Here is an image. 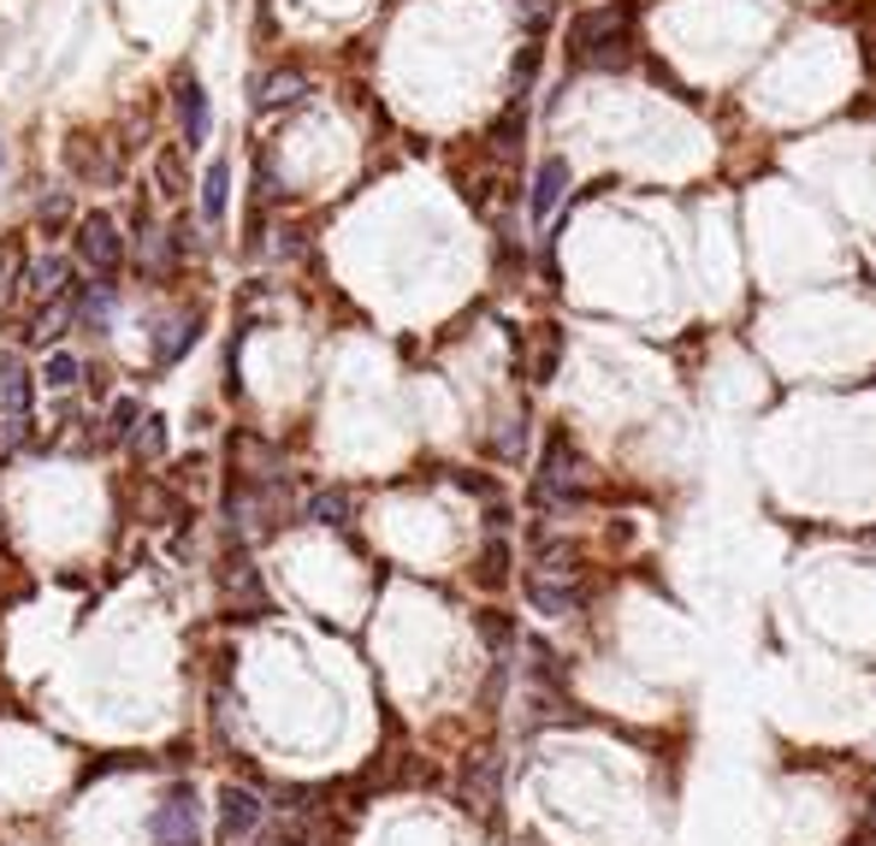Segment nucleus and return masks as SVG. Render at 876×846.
Wrapping results in <instances>:
<instances>
[{"instance_id":"13","label":"nucleus","mask_w":876,"mask_h":846,"mask_svg":"<svg viewBox=\"0 0 876 846\" xmlns=\"http://www.w3.org/2000/svg\"><path fill=\"white\" fill-rule=\"evenodd\" d=\"M226 202H231V166L214 161L208 172H202V219H219L226 214Z\"/></svg>"},{"instance_id":"22","label":"nucleus","mask_w":876,"mask_h":846,"mask_svg":"<svg viewBox=\"0 0 876 846\" xmlns=\"http://www.w3.org/2000/svg\"><path fill=\"white\" fill-rule=\"evenodd\" d=\"M522 125H527V118H522V95H515L509 113H504V125L492 131V148L497 154H515V148H522Z\"/></svg>"},{"instance_id":"26","label":"nucleus","mask_w":876,"mask_h":846,"mask_svg":"<svg viewBox=\"0 0 876 846\" xmlns=\"http://www.w3.org/2000/svg\"><path fill=\"white\" fill-rule=\"evenodd\" d=\"M515 7H522V24L527 30H545V24H552V12H557V0H515Z\"/></svg>"},{"instance_id":"10","label":"nucleus","mask_w":876,"mask_h":846,"mask_svg":"<svg viewBox=\"0 0 876 846\" xmlns=\"http://www.w3.org/2000/svg\"><path fill=\"white\" fill-rule=\"evenodd\" d=\"M65 279H72V261H60V255H48V261H30V267H24V290H30V297H42V302L65 297V290H72Z\"/></svg>"},{"instance_id":"23","label":"nucleus","mask_w":876,"mask_h":846,"mask_svg":"<svg viewBox=\"0 0 876 846\" xmlns=\"http://www.w3.org/2000/svg\"><path fill=\"white\" fill-rule=\"evenodd\" d=\"M480 640H486L492 651H509V640H515L509 616H504V610H486V616H480Z\"/></svg>"},{"instance_id":"4","label":"nucleus","mask_w":876,"mask_h":846,"mask_svg":"<svg viewBox=\"0 0 876 846\" xmlns=\"http://www.w3.org/2000/svg\"><path fill=\"white\" fill-rule=\"evenodd\" d=\"M587 492V468H580V456L569 451V439H552L545 444V468H539V486H534V497L539 504H575V497Z\"/></svg>"},{"instance_id":"24","label":"nucleus","mask_w":876,"mask_h":846,"mask_svg":"<svg viewBox=\"0 0 876 846\" xmlns=\"http://www.w3.org/2000/svg\"><path fill=\"white\" fill-rule=\"evenodd\" d=\"M78 373H83V368H78V355H65V350H54V355H48V368H42V379H48L54 391L78 385Z\"/></svg>"},{"instance_id":"27","label":"nucleus","mask_w":876,"mask_h":846,"mask_svg":"<svg viewBox=\"0 0 876 846\" xmlns=\"http://www.w3.org/2000/svg\"><path fill=\"white\" fill-rule=\"evenodd\" d=\"M65 219H72V202H65V196H48V202H42V226H48V231H60Z\"/></svg>"},{"instance_id":"1","label":"nucleus","mask_w":876,"mask_h":846,"mask_svg":"<svg viewBox=\"0 0 876 846\" xmlns=\"http://www.w3.org/2000/svg\"><path fill=\"white\" fill-rule=\"evenodd\" d=\"M569 48L580 65H598V72H616V65H628V7H598L587 19H575L569 30Z\"/></svg>"},{"instance_id":"9","label":"nucleus","mask_w":876,"mask_h":846,"mask_svg":"<svg viewBox=\"0 0 876 846\" xmlns=\"http://www.w3.org/2000/svg\"><path fill=\"white\" fill-rule=\"evenodd\" d=\"M178 125H184V143H202L208 136V90L196 78H178Z\"/></svg>"},{"instance_id":"25","label":"nucleus","mask_w":876,"mask_h":846,"mask_svg":"<svg viewBox=\"0 0 876 846\" xmlns=\"http://www.w3.org/2000/svg\"><path fill=\"white\" fill-rule=\"evenodd\" d=\"M504 575H509V550H504V545H486V557H480V580H486V586H504Z\"/></svg>"},{"instance_id":"16","label":"nucleus","mask_w":876,"mask_h":846,"mask_svg":"<svg viewBox=\"0 0 876 846\" xmlns=\"http://www.w3.org/2000/svg\"><path fill=\"white\" fill-rule=\"evenodd\" d=\"M19 290H24V244L7 237V244H0V308L19 297Z\"/></svg>"},{"instance_id":"15","label":"nucleus","mask_w":876,"mask_h":846,"mask_svg":"<svg viewBox=\"0 0 876 846\" xmlns=\"http://www.w3.org/2000/svg\"><path fill=\"white\" fill-rule=\"evenodd\" d=\"M190 343H196V320H166L161 332H154V361L166 368V361H178Z\"/></svg>"},{"instance_id":"14","label":"nucleus","mask_w":876,"mask_h":846,"mask_svg":"<svg viewBox=\"0 0 876 846\" xmlns=\"http://www.w3.org/2000/svg\"><path fill=\"white\" fill-rule=\"evenodd\" d=\"M308 522H320V527H343L350 522V492L343 486H326L308 497Z\"/></svg>"},{"instance_id":"2","label":"nucleus","mask_w":876,"mask_h":846,"mask_svg":"<svg viewBox=\"0 0 876 846\" xmlns=\"http://www.w3.org/2000/svg\"><path fill=\"white\" fill-rule=\"evenodd\" d=\"M154 846H202V799L196 787H172L148 817Z\"/></svg>"},{"instance_id":"3","label":"nucleus","mask_w":876,"mask_h":846,"mask_svg":"<svg viewBox=\"0 0 876 846\" xmlns=\"http://www.w3.org/2000/svg\"><path fill=\"white\" fill-rule=\"evenodd\" d=\"M78 261L95 272V279H113L118 272V261H125V237H118V226H113V214H83L78 219Z\"/></svg>"},{"instance_id":"17","label":"nucleus","mask_w":876,"mask_h":846,"mask_svg":"<svg viewBox=\"0 0 876 846\" xmlns=\"http://www.w3.org/2000/svg\"><path fill=\"white\" fill-rule=\"evenodd\" d=\"M107 314H113V285H107V279H95V285L78 297V326L101 332V326H107Z\"/></svg>"},{"instance_id":"11","label":"nucleus","mask_w":876,"mask_h":846,"mask_svg":"<svg viewBox=\"0 0 876 846\" xmlns=\"http://www.w3.org/2000/svg\"><path fill=\"white\" fill-rule=\"evenodd\" d=\"M527 598H534V610H545V616H575V603H580L575 586H563V580H552V575H534V580H527Z\"/></svg>"},{"instance_id":"19","label":"nucleus","mask_w":876,"mask_h":846,"mask_svg":"<svg viewBox=\"0 0 876 846\" xmlns=\"http://www.w3.org/2000/svg\"><path fill=\"white\" fill-rule=\"evenodd\" d=\"M557 355H563V332L557 326H539V343H534V379L539 385L557 373Z\"/></svg>"},{"instance_id":"8","label":"nucleus","mask_w":876,"mask_h":846,"mask_svg":"<svg viewBox=\"0 0 876 846\" xmlns=\"http://www.w3.org/2000/svg\"><path fill=\"white\" fill-rule=\"evenodd\" d=\"M462 799H468V811H486L497 799V757L492 752H474L462 764Z\"/></svg>"},{"instance_id":"6","label":"nucleus","mask_w":876,"mask_h":846,"mask_svg":"<svg viewBox=\"0 0 876 846\" xmlns=\"http://www.w3.org/2000/svg\"><path fill=\"white\" fill-rule=\"evenodd\" d=\"M563 189H569V161H563V154H552V161L534 172V196H527V214H534V226H545V219L557 214Z\"/></svg>"},{"instance_id":"7","label":"nucleus","mask_w":876,"mask_h":846,"mask_svg":"<svg viewBox=\"0 0 876 846\" xmlns=\"http://www.w3.org/2000/svg\"><path fill=\"white\" fill-rule=\"evenodd\" d=\"M30 396H37V379H30V368L7 350L0 355V414H7V421H24Z\"/></svg>"},{"instance_id":"20","label":"nucleus","mask_w":876,"mask_h":846,"mask_svg":"<svg viewBox=\"0 0 876 846\" xmlns=\"http://www.w3.org/2000/svg\"><path fill=\"white\" fill-rule=\"evenodd\" d=\"M136 421H143V403H136V396H118L113 414H107V444H125L136 433Z\"/></svg>"},{"instance_id":"18","label":"nucleus","mask_w":876,"mask_h":846,"mask_svg":"<svg viewBox=\"0 0 876 846\" xmlns=\"http://www.w3.org/2000/svg\"><path fill=\"white\" fill-rule=\"evenodd\" d=\"M154 184H161L166 202H178L184 189H190V184H184V166H178V148H161V154H154Z\"/></svg>"},{"instance_id":"5","label":"nucleus","mask_w":876,"mask_h":846,"mask_svg":"<svg viewBox=\"0 0 876 846\" xmlns=\"http://www.w3.org/2000/svg\"><path fill=\"white\" fill-rule=\"evenodd\" d=\"M261 817H267V805L255 799L249 787H237V782L219 787V835H226L231 846L244 840V835H255V828H261Z\"/></svg>"},{"instance_id":"21","label":"nucleus","mask_w":876,"mask_h":846,"mask_svg":"<svg viewBox=\"0 0 876 846\" xmlns=\"http://www.w3.org/2000/svg\"><path fill=\"white\" fill-rule=\"evenodd\" d=\"M131 444H136V456H161L166 451V421L161 414H143V421H136V433H131Z\"/></svg>"},{"instance_id":"12","label":"nucleus","mask_w":876,"mask_h":846,"mask_svg":"<svg viewBox=\"0 0 876 846\" xmlns=\"http://www.w3.org/2000/svg\"><path fill=\"white\" fill-rule=\"evenodd\" d=\"M302 90H308V78H302V72H272V78L255 83V107H261V113L290 107V101H297Z\"/></svg>"}]
</instances>
